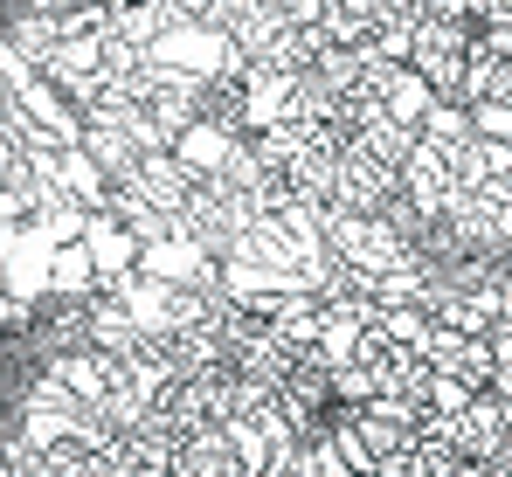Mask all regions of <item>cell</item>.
<instances>
[{
	"label": "cell",
	"mask_w": 512,
	"mask_h": 477,
	"mask_svg": "<svg viewBox=\"0 0 512 477\" xmlns=\"http://www.w3.org/2000/svg\"><path fill=\"white\" fill-rule=\"evenodd\" d=\"M416 139H423L429 153H457V146L471 139V118H464L457 104H429L423 125H416Z\"/></svg>",
	"instance_id": "15"
},
{
	"label": "cell",
	"mask_w": 512,
	"mask_h": 477,
	"mask_svg": "<svg viewBox=\"0 0 512 477\" xmlns=\"http://www.w3.org/2000/svg\"><path fill=\"white\" fill-rule=\"evenodd\" d=\"M215 180H222V187H229V194H243V201H250V187H256V180H263V166H256L250 139H236V153L222 159V173H215Z\"/></svg>",
	"instance_id": "20"
},
{
	"label": "cell",
	"mask_w": 512,
	"mask_h": 477,
	"mask_svg": "<svg viewBox=\"0 0 512 477\" xmlns=\"http://www.w3.org/2000/svg\"><path fill=\"white\" fill-rule=\"evenodd\" d=\"M229 153H236V139H229V132H215L208 118H194V125H187V132L173 139V159H180V166H187L194 180H215Z\"/></svg>",
	"instance_id": "8"
},
{
	"label": "cell",
	"mask_w": 512,
	"mask_h": 477,
	"mask_svg": "<svg viewBox=\"0 0 512 477\" xmlns=\"http://www.w3.org/2000/svg\"><path fill=\"white\" fill-rule=\"evenodd\" d=\"M236 90H243V139H256V132H270V125L291 118V90H298V77H277V70L250 63Z\"/></svg>",
	"instance_id": "4"
},
{
	"label": "cell",
	"mask_w": 512,
	"mask_h": 477,
	"mask_svg": "<svg viewBox=\"0 0 512 477\" xmlns=\"http://www.w3.org/2000/svg\"><path fill=\"white\" fill-rule=\"evenodd\" d=\"M139 325L125 318V305H111V298H90V353H104V360H139Z\"/></svg>",
	"instance_id": "7"
},
{
	"label": "cell",
	"mask_w": 512,
	"mask_h": 477,
	"mask_svg": "<svg viewBox=\"0 0 512 477\" xmlns=\"http://www.w3.org/2000/svg\"><path fill=\"white\" fill-rule=\"evenodd\" d=\"M63 194H70L84 215H111V180L90 166L84 146H70V153H63Z\"/></svg>",
	"instance_id": "11"
},
{
	"label": "cell",
	"mask_w": 512,
	"mask_h": 477,
	"mask_svg": "<svg viewBox=\"0 0 512 477\" xmlns=\"http://www.w3.org/2000/svg\"><path fill=\"white\" fill-rule=\"evenodd\" d=\"M374 332H381V339H395V346H416V353H423V339H429V312H416V305L374 312Z\"/></svg>",
	"instance_id": "17"
},
{
	"label": "cell",
	"mask_w": 512,
	"mask_h": 477,
	"mask_svg": "<svg viewBox=\"0 0 512 477\" xmlns=\"http://www.w3.org/2000/svg\"><path fill=\"white\" fill-rule=\"evenodd\" d=\"M14 111H21L28 125H42L63 153H70V146H84V118H77V104H70L49 77H28V83H21V90H14Z\"/></svg>",
	"instance_id": "3"
},
{
	"label": "cell",
	"mask_w": 512,
	"mask_h": 477,
	"mask_svg": "<svg viewBox=\"0 0 512 477\" xmlns=\"http://www.w3.org/2000/svg\"><path fill=\"white\" fill-rule=\"evenodd\" d=\"M215 256H201L194 242H180V236H167V242H153V249H139V277H153V284H201V270H208Z\"/></svg>",
	"instance_id": "6"
},
{
	"label": "cell",
	"mask_w": 512,
	"mask_h": 477,
	"mask_svg": "<svg viewBox=\"0 0 512 477\" xmlns=\"http://www.w3.org/2000/svg\"><path fill=\"white\" fill-rule=\"evenodd\" d=\"M250 153H256V166H263V173H284L291 159L305 153V125H291V118H284V125L256 132V139H250Z\"/></svg>",
	"instance_id": "16"
},
{
	"label": "cell",
	"mask_w": 512,
	"mask_h": 477,
	"mask_svg": "<svg viewBox=\"0 0 512 477\" xmlns=\"http://www.w3.org/2000/svg\"><path fill=\"white\" fill-rule=\"evenodd\" d=\"M0 477H14V464H7V457H0Z\"/></svg>",
	"instance_id": "24"
},
{
	"label": "cell",
	"mask_w": 512,
	"mask_h": 477,
	"mask_svg": "<svg viewBox=\"0 0 512 477\" xmlns=\"http://www.w3.org/2000/svg\"><path fill=\"white\" fill-rule=\"evenodd\" d=\"M429 408H436V415H457V408H464V401H471V388H464V381H457V374H443V367H429Z\"/></svg>",
	"instance_id": "22"
},
{
	"label": "cell",
	"mask_w": 512,
	"mask_h": 477,
	"mask_svg": "<svg viewBox=\"0 0 512 477\" xmlns=\"http://www.w3.org/2000/svg\"><path fill=\"white\" fill-rule=\"evenodd\" d=\"M340 111V97H333V83L319 77V70H305L298 90H291V125H305V132H319L326 118Z\"/></svg>",
	"instance_id": "14"
},
{
	"label": "cell",
	"mask_w": 512,
	"mask_h": 477,
	"mask_svg": "<svg viewBox=\"0 0 512 477\" xmlns=\"http://www.w3.org/2000/svg\"><path fill=\"white\" fill-rule=\"evenodd\" d=\"M49 374L70 388V395L84 401V408H104V395H111V360L104 353H63V360H49Z\"/></svg>",
	"instance_id": "9"
},
{
	"label": "cell",
	"mask_w": 512,
	"mask_h": 477,
	"mask_svg": "<svg viewBox=\"0 0 512 477\" xmlns=\"http://www.w3.org/2000/svg\"><path fill=\"white\" fill-rule=\"evenodd\" d=\"M49 298H97V270H90L84 242H63L49 256Z\"/></svg>",
	"instance_id": "12"
},
{
	"label": "cell",
	"mask_w": 512,
	"mask_h": 477,
	"mask_svg": "<svg viewBox=\"0 0 512 477\" xmlns=\"http://www.w3.org/2000/svg\"><path fill=\"white\" fill-rule=\"evenodd\" d=\"M312 70L333 83V97H353V83H360V70H367V56H360V49H319Z\"/></svg>",
	"instance_id": "19"
},
{
	"label": "cell",
	"mask_w": 512,
	"mask_h": 477,
	"mask_svg": "<svg viewBox=\"0 0 512 477\" xmlns=\"http://www.w3.org/2000/svg\"><path fill=\"white\" fill-rule=\"evenodd\" d=\"M346 146H353V153H367L374 166H388V173H402V159L416 153V132H402V125H388V118H381V125H367L360 139H346Z\"/></svg>",
	"instance_id": "13"
},
{
	"label": "cell",
	"mask_w": 512,
	"mask_h": 477,
	"mask_svg": "<svg viewBox=\"0 0 512 477\" xmlns=\"http://www.w3.org/2000/svg\"><path fill=\"white\" fill-rule=\"evenodd\" d=\"M284 180H291V194H298V208H333V180H340V159L333 153H305L284 166Z\"/></svg>",
	"instance_id": "10"
},
{
	"label": "cell",
	"mask_w": 512,
	"mask_h": 477,
	"mask_svg": "<svg viewBox=\"0 0 512 477\" xmlns=\"http://www.w3.org/2000/svg\"><path fill=\"white\" fill-rule=\"evenodd\" d=\"M471 118V139H492V146H512V97H485L464 111Z\"/></svg>",
	"instance_id": "18"
},
{
	"label": "cell",
	"mask_w": 512,
	"mask_h": 477,
	"mask_svg": "<svg viewBox=\"0 0 512 477\" xmlns=\"http://www.w3.org/2000/svg\"><path fill=\"white\" fill-rule=\"evenodd\" d=\"M84 249H90V270H97V291L118 284L125 270H139V242L125 236L111 215H90V222H84Z\"/></svg>",
	"instance_id": "5"
},
{
	"label": "cell",
	"mask_w": 512,
	"mask_h": 477,
	"mask_svg": "<svg viewBox=\"0 0 512 477\" xmlns=\"http://www.w3.org/2000/svg\"><path fill=\"white\" fill-rule=\"evenodd\" d=\"M395 194H402V180H395L388 166H374V159H367V153H353V146L340 153V180H333V201H340L346 215L374 222V215H381V208H388Z\"/></svg>",
	"instance_id": "2"
},
{
	"label": "cell",
	"mask_w": 512,
	"mask_h": 477,
	"mask_svg": "<svg viewBox=\"0 0 512 477\" xmlns=\"http://www.w3.org/2000/svg\"><path fill=\"white\" fill-rule=\"evenodd\" d=\"M464 346H471V339H457V332L429 325V339H423V360H429V367H457V360H464Z\"/></svg>",
	"instance_id": "23"
},
{
	"label": "cell",
	"mask_w": 512,
	"mask_h": 477,
	"mask_svg": "<svg viewBox=\"0 0 512 477\" xmlns=\"http://www.w3.org/2000/svg\"><path fill=\"white\" fill-rule=\"evenodd\" d=\"M499 443H512V401L499 395H471L457 415H450V450L464 464H485Z\"/></svg>",
	"instance_id": "1"
},
{
	"label": "cell",
	"mask_w": 512,
	"mask_h": 477,
	"mask_svg": "<svg viewBox=\"0 0 512 477\" xmlns=\"http://www.w3.org/2000/svg\"><path fill=\"white\" fill-rule=\"evenodd\" d=\"M284 208H298L291 180H284V173H263V180L250 187V215H284Z\"/></svg>",
	"instance_id": "21"
}]
</instances>
